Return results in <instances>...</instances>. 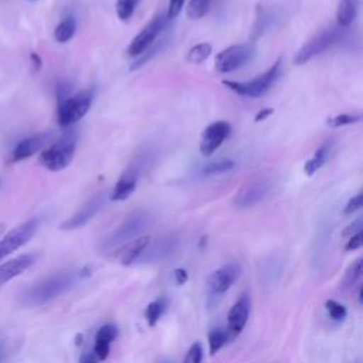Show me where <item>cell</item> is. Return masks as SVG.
<instances>
[{
    "instance_id": "cell-1",
    "label": "cell",
    "mask_w": 363,
    "mask_h": 363,
    "mask_svg": "<svg viewBox=\"0 0 363 363\" xmlns=\"http://www.w3.org/2000/svg\"><path fill=\"white\" fill-rule=\"evenodd\" d=\"M84 277L82 269L79 271H60L47 277L45 279L30 286L21 296V301L30 306H40L51 299L62 295L75 285L78 278Z\"/></svg>"
},
{
    "instance_id": "cell-2",
    "label": "cell",
    "mask_w": 363,
    "mask_h": 363,
    "mask_svg": "<svg viewBox=\"0 0 363 363\" xmlns=\"http://www.w3.org/2000/svg\"><path fill=\"white\" fill-rule=\"evenodd\" d=\"M75 143L77 138L74 133L64 135L60 140L54 142L40 153V164L51 172H60L65 169L72 162Z\"/></svg>"
},
{
    "instance_id": "cell-3",
    "label": "cell",
    "mask_w": 363,
    "mask_h": 363,
    "mask_svg": "<svg viewBox=\"0 0 363 363\" xmlns=\"http://www.w3.org/2000/svg\"><path fill=\"white\" fill-rule=\"evenodd\" d=\"M147 223H149V218L145 213H135L129 216L112 233H109L106 237L101 240L99 248L102 251H108V250L121 247L122 244L139 237V234L146 228Z\"/></svg>"
},
{
    "instance_id": "cell-4",
    "label": "cell",
    "mask_w": 363,
    "mask_h": 363,
    "mask_svg": "<svg viewBox=\"0 0 363 363\" xmlns=\"http://www.w3.org/2000/svg\"><path fill=\"white\" fill-rule=\"evenodd\" d=\"M279 74H281V60H277L264 74L255 77L251 81L238 82V81L224 79L223 85H225L228 89H231L238 95L258 98L272 86V84L277 81Z\"/></svg>"
},
{
    "instance_id": "cell-5",
    "label": "cell",
    "mask_w": 363,
    "mask_h": 363,
    "mask_svg": "<svg viewBox=\"0 0 363 363\" xmlns=\"http://www.w3.org/2000/svg\"><path fill=\"white\" fill-rule=\"evenodd\" d=\"M92 91L82 89L71 96L62 99L58 105L57 119L61 126H71L79 119H82L91 108L92 104Z\"/></svg>"
},
{
    "instance_id": "cell-6",
    "label": "cell",
    "mask_w": 363,
    "mask_h": 363,
    "mask_svg": "<svg viewBox=\"0 0 363 363\" xmlns=\"http://www.w3.org/2000/svg\"><path fill=\"white\" fill-rule=\"evenodd\" d=\"M255 55V45L250 43L244 44H234L223 51H220L216 55V69L218 72H231L241 67H244L247 62H250Z\"/></svg>"
},
{
    "instance_id": "cell-7",
    "label": "cell",
    "mask_w": 363,
    "mask_h": 363,
    "mask_svg": "<svg viewBox=\"0 0 363 363\" xmlns=\"http://www.w3.org/2000/svg\"><path fill=\"white\" fill-rule=\"evenodd\" d=\"M339 40V28L336 27H326L318 31L312 38H309L296 52L294 62L296 65L306 64L315 55L326 51Z\"/></svg>"
},
{
    "instance_id": "cell-8",
    "label": "cell",
    "mask_w": 363,
    "mask_h": 363,
    "mask_svg": "<svg viewBox=\"0 0 363 363\" xmlns=\"http://www.w3.org/2000/svg\"><path fill=\"white\" fill-rule=\"evenodd\" d=\"M37 227H38V220L33 218V220L23 223L21 225L13 228L11 231H9L0 240V259H3L4 257L10 255L16 250H18L24 244H27L35 234Z\"/></svg>"
},
{
    "instance_id": "cell-9",
    "label": "cell",
    "mask_w": 363,
    "mask_h": 363,
    "mask_svg": "<svg viewBox=\"0 0 363 363\" xmlns=\"http://www.w3.org/2000/svg\"><path fill=\"white\" fill-rule=\"evenodd\" d=\"M166 27V16H156L155 18H152L140 31L139 34H136L133 37V40L130 41L126 54L129 57H138L140 55L143 51H146L153 41L156 40V37L160 34V31Z\"/></svg>"
},
{
    "instance_id": "cell-10",
    "label": "cell",
    "mask_w": 363,
    "mask_h": 363,
    "mask_svg": "<svg viewBox=\"0 0 363 363\" xmlns=\"http://www.w3.org/2000/svg\"><path fill=\"white\" fill-rule=\"evenodd\" d=\"M231 133V125L225 121H216L210 123L201 133L200 139V153L203 156H211L221 143L230 136Z\"/></svg>"
},
{
    "instance_id": "cell-11",
    "label": "cell",
    "mask_w": 363,
    "mask_h": 363,
    "mask_svg": "<svg viewBox=\"0 0 363 363\" xmlns=\"http://www.w3.org/2000/svg\"><path fill=\"white\" fill-rule=\"evenodd\" d=\"M271 190V183L267 179H255L244 184L234 196V204L245 208L264 200Z\"/></svg>"
},
{
    "instance_id": "cell-12",
    "label": "cell",
    "mask_w": 363,
    "mask_h": 363,
    "mask_svg": "<svg viewBox=\"0 0 363 363\" xmlns=\"http://www.w3.org/2000/svg\"><path fill=\"white\" fill-rule=\"evenodd\" d=\"M104 201H105V193H98L96 196L89 199L72 217L65 220L60 225V228L69 231V230H77L85 225L101 210V207L104 206Z\"/></svg>"
},
{
    "instance_id": "cell-13",
    "label": "cell",
    "mask_w": 363,
    "mask_h": 363,
    "mask_svg": "<svg viewBox=\"0 0 363 363\" xmlns=\"http://www.w3.org/2000/svg\"><path fill=\"white\" fill-rule=\"evenodd\" d=\"M241 268L238 264L235 262H230L221 268H218L217 271H214L210 277H208V286L211 289L213 294H224L225 291H228L233 284L237 281V278L240 277Z\"/></svg>"
},
{
    "instance_id": "cell-14",
    "label": "cell",
    "mask_w": 363,
    "mask_h": 363,
    "mask_svg": "<svg viewBox=\"0 0 363 363\" xmlns=\"http://www.w3.org/2000/svg\"><path fill=\"white\" fill-rule=\"evenodd\" d=\"M150 242V238L147 235H140L136 237L125 244H122L113 254V257L118 259V262L121 265H130L135 261H138L142 255V252L145 251V248L147 247V244Z\"/></svg>"
},
{
    "instance_id": "cell-15",
    "label": "cell",
    "mask_w": 363,
    "mask_h": 363,
    "mask_svg": "<svg viewBox=\"0 0 363 363\" xmlns=\"http://www.w3.org/2000/svg\"><path fill=\"white\" fill-rule=\"evenodd\" d=\"M48 138H50L48 133H37V135L24 138L11 150L10 162H20V160H24V159L33 156L47 143Z\"/></svg>"
},
{
    "instance_id": "cell-16",
    "label": "cell",
    "mask_w": 363,
    "mask_h": 363,
    "mask_svg": "<svg viewBox=\"0 0 363 363\" xmlns=\"http://www.w3.org/2000/svg\"><path fill=\"white\" fill-rule=\"evenodd\" d=\"M176 244H177V238L174 235L160 237L153 244H150V242L147 244V247L145 248V251L142 252V255L138 261H143V262L160 261L173 251Z\"/></svg>"
},
{
    "instance_id": "cell-17",
    "label": "cell",
    "mask_w": 363,
    "mask_h": 363,
    "mask_svg": "<svg viewBox=\"0 0 363 363\" xmlns=\"http://www.w3.org/2000/svg\"><path fill=\"white\" fill-rule=\"evenodd\" d=\"M250 308H251V301L248 295H242L230 309L227 319H228V329L233 333V336H237L242 332L248 320Z\"/></svg>"
},
{
    "instance_id": "cell-18",
    "label": "cell",
    "mask_w": 363,
    "mask_h": 363,
    "mask_svg": "<svg viewBox=\"0 0 363 363\" xmlns=\"http://www.w3.org/2000/svg\"><path fill=\"white\" fill-rule=\"evenodd\" d=\"M35 262L34 254H21L17 258H13L0 265V286L7 284L10 279L21 275Z\"/></svg>"
},
{
    "instance_id": "cell-19",
    "label": "cell",
    "mask_w": 363,
    "mask_h": 363,
    "mask_svg": "<svg viewBox=\"0 0 363 363\" xmlns=\"http://www.w3.org/2000/svg\"><path fill=\"white\" fill-rule=\"evenodd\" d=\"M138 184V174L132 169H128L122 173L116 184L113 186V190L111 193V200L113 201H123L126 200L136 189Z\"/></svg>"
},
{
    "instance_id": "cell-20",
    "label": "cell",
    "mask_w": 363,
    "mask_h": 363,
    "mask_svg": "<svg viewBox=\"0 0 363 363\" xmlns=\"http://www.w3.org/2000/svg\"><path fill=\"white\" fill-rule=\"evenodd\" d=\"M329 152H330V145L329 143H323L320 147L316 149L315 155L305 162L303 166V172L306 173V176H313L328 160L329 157Z\"/></svg>"
},
{
    "instance_id": "cell-21",
    "label": "cell",
    "mask_w": 363,
    "mask_h": 363,
    "mask_svg": "<svg viewBox=\"0 0 363 363\" xmlns=\"http://www.w3.org/2000/svg\"><path fill=\"white\" fill-rule=\"evenodd\" d=\"M75 30H77V21L74 16H67L57 24L54 30V38L57 43H61V44L68 43L74 37Z\"/></svg>"
},
{
    "instance_id": "cell-22",
    "label": "cell",
    "mask_w": 363,
    "mask_h": 363,
    "mask_svg": "<svg viewBox=\"0 0 363 363\" xmlns=\"http://www.w3.org/2000/svg\"><path fill=\"white\" fill-rule=\"evenodd\" d=\"M167 299L164 296H160L159 299L150 302L147 306H146V311H145V316H146V322L150 328H153L159 319L162 318V315L166 312L167 309Z\"/></svg>"
},
{
    "instance_id": "cell-23",
    "label": "cell",
    "mask_w": 363,
    "mask_h": 363,
    "mask_svg": "<svg viewBox=\"0 0 363 363\" xmlns=\"http://www.w3.org/2000/svg\"><path fill=\"white\" fill-rule=\"evenodd\" d=\"M356 17V6L353 0H340L336 11V20L339 27H347Z\"/></svg>"
},
{
    "instance_id": "cell-24",
    "label": "cell",
    "mask_w": 363,
    "mask_h": 363,
    "mask_svg": "<svg viewBox=\"0 0 363 363\" xmlns=\"http://www.w3.org/2000/svg\"><path fill=\"white\" fill-rule=\"evenodd\" d=\"M119 330L118 326L113 323H106L101 326L95 335V345H102V346H109L111 343L118 337Z\"/></svg>"
},
{
    "instance_id": "cell-25",
    "label": "cell",
    "mask_w": 363,
    "mask_h": 363,
    "mask_svg": "<svg viewBox=\"0 0 363 363\" xmlns=\"http://www.w3.org/2000/svg\"><path fill=\"white\" fill-rule=\"evenodd\" d=\"M211 54V44L210 43H200L193 45L187 55L186 60L191 64H201L203 61H206L208 58V55Z\"/></svg>"
},
{
    "instance_id": "cell-26",
    "label": "cell",
    "mask_w": 363,
    "mask_h": 363,
    "mask_svg": "<svg viewBox=\"0 0 363 363\" xmlns=\"http://www.w3.org/2000/svg\"><path fill=\"white\" fill-rule=\"evenodd\" d=\"M207 339H208L210 354L213 356L225 345V342L228 340V333L224 329H221V328H216V329L208 332Z\"/></svg>"
},
{
    "instance_id": "cell-27",
    "label": "cell",
    "mask_w": 363,
    "mask_h": 363,
    "mask_svg": "<svg viewBox=\"0 0 363 363\" xmlns=\"http://www.w3.org/2000/svg\"><path fill=\"white\" fill-rule=\"evenodd\" d=\"M213 0H190L187 4V16L193 20H199L207 14Z\"/></svg>"
},
{
    "instance_id": "cell-28",
    "label": "cell",
    "mask_w": 363,
    "mask_h": 363,
    "mask_svg": "<svg viewBox=\"0 0 363 363\" xmlns=\"http://www.w3.org/2000/svg\"><path fill=\"white\" fill-rule=\"evenodd\" d=\"M362 272H363V259L362 258H357L354 262H352L349 265V268L346 269L345 272V278H343V286L345 288H350L353 286L359 278L362 277Z\"/></svg>"
},
{
    "instance_id": "cell-29",
    "label": "cell",
    "mask_w": 363,
    "mask_h": 363,
    "mask_svg": "<svg viewBox=\"0 0 363 363\" xmlns=\"http://www.w3.org/2000/svg\"><path fill=\"white\" fill-rule=\"evenodd\" d=\"M235 162L231 160V159H223V160H218V162H213V163H208L203 167L201 173L203 174H217V173H224V172H228L234 167Z\"/></svg>"
},
{
    "instance_id": "cell-30",
    "label": "cell",
    "mask_w": 363,
    "mask_h": 363,
    "mask_svg": "<svg viewBox=\"0 0 363 363\" xmlns=\"http://www.w3.org/2000/svg\"><path fill=\"white\" fill-rule=\"evenodd\" d=\"M362 121L360 115H350V113H342V115H336L332 118H328L326 123L330 128H340L345 125H352V123H357Z\"/></svg>"
},
{
    "instance_id": "cell-31",
    "label": "cell",
    "mask_w": 363,
    "mask_h": 363,
    "mask_svg": "<svg viewBox=\"0 0 363 363\" xmlns=\"http://www.w3.org/2000/svg\"><path fill=\"white\" fill-rule=\"evenodd\" d=\"M139 0H116V14L121 20H128L133 14Z\"/></svg>"
},
{
    "instance_id": "cell-32",
    "label": "cell",
    "mask_w": 363,
    "mask_h": 363,
    "mask_svg": "<svg viewBox=\"0 0 363 363\" xmlns=\"http://www.w3.org/2000/svg\"><path fill=\"white\" fill-rule=\"evenodd\" d=\"M325 309L328 311L329 316H330L333 320H343V319L346 318V315H347L346 308H345L342 303L336 302L335 299H328V301L325 302Z\"/></svg>"
},
{
    "instance_id": "cell-33",
    "label": "cell",
    "mask_w": 363,
    "mask_h": 363,
    "mask_svg": "<svg viewBox=\"0 0 363 363\" xmlns=\"http://www.w3.org/2000/svg\"><path fill=\"white\" fill-rule=\"evenodd\" d=\"M201 359H203V347L200 342H196L190 346L183 363H201Z\"/></svg>"
},
{
    "instance_id": "cell-34",
    "label": "cell",
    "mask_w": 363,
    "mask_h": 363,
    "mask_svg": "<svg viewBox=\"0 0 363 363\" xmlns=\"http://www.w3.org/2000/svg\"><path fill=\"white\" fill-rule=\"evenodd\" d=\"M362 206H363V194H362V193H359V194L353 196L352 199H349L347 204L345 206L343 213H345V214H352V213H354V211L360 210V208H362Z\"/></svg>"
},
{
    "instance_id": "cell-35",
    "label": "cell",
    "mask_w": 363,
    "mask_h": 363,
    "mask_svg": "<svg viewBox=\"0 0 363 363\" xmlns=\"http://www.w3.org/2000/svg\"><path fill=\"white\" fill-rule=\"evenodd\" d=\"M362 227H363V218L359 217V218H356L354 221H352L347 227H345V230L342 231V235H343V237L354 235V234H357V233L362 231Z\"/></svg>"
},
{
    "instance_id": "cell-36",
    "label": "cell",
    "mask_w": 363,
    "mask_h": 363,
    "mask_svg": "<svg viewBox=\"0 0 363 363\" xmlns=\"http://www.w3.org/2000/svg\"><path fill=\"white\" fill-rule=\"evenodd\" d=\"M183 4H184V0H169V7H167L166 18L172 20V18L177 17V16H179V13L182 11Z\"/></svg>"
},
{
    "instance_id": "cell-37",
    "label": "cell",
    "mask_w": 363,
    "mask_h": 363,
    "mask_svg": "<svg viewBox=\"0 0 363 363\" xmlns=\"http://www.w3.org/2000/svg\"><path fill=\"white\" fill-rule=\"evenodd\" d=\"M362 244H363V233L360 231V233H357V234L349 237V240H347L345 248H346V251H353V250L360 248Z\"/></svg>"
},
{
    "instance_id": "cell-38",
    "label": "cell",
    "mask_w": 363,
    "mask_h": 363,
    "mask_svg": "<svg viewBox=\"0 0 363 363\" xmlns=\"http://www.w3.org/2000/svg\"><path fill=\"white\" fill-rule=\"evenodd\" d=\"M173 275H174V281L177 285H183L187 282L189 279V275H187V271L184 268H176L173 271Z\"/></svg>"
},
{
    "instance_id": "cell-39",
    "label": "cell",
    "mask_w": 363,
    "mask_h": 363,
    "mask_svg": "<svg viewBox=\"0 0 363 363\" xmlns=\"http://www.w3.org/2000/svg\"><path fill=\"white\" fill-rule=\"evenodd\" d=\"M274 113V109L272 108H262L261 111H258V113L255 115V118H254V121L255 122H261V121H265L269 115H272Z\"/></svg>"
},
{
    "instance_id": "cell-40",
    "label": "cell",
    "mask_w": 363,
    "mask_h": 363,
    "mask_svg": "<svg viewBox=\"0 0 363 363\" xmlns=\"http://www.w3.org/2000/svg\"><path fill=\"white\" fill-rule=\"evenodd\" d=\"M79 363H98V359H96V356L94 353L85 352V353L81 354Z\"/></svg>"
},
{
    "instance_id": "cell-41",
    "label": "cell",
    "mask_w": 363,
    "mask_h": 363,
    "mask_svg": "<svg viewBox=\"0 0 363 363\" xmlns=\"http://www.w3.org/2000/svg\"><path fill=\"white\" fill-rule=\"evenodd\" d=\"M30 58H31V61H33V65H34V71H40V68H41V65H43L41 57H40L38 54H35V52H31Z\"/></svg>"
},
{
    "instance_id": "cell-42",
    "label": "cell",
    "mask_w": 363,
    "mask_h": 363,
    "mask_svg": "<svg viewBox=\"0 0 363 363\" xmlns=\"http://www.w3.org/2000/svg\"><path fill=\"white\" fill-rule=\"evenodd\" d=\"M359 303H363V288L359 289Z\"/></svg>"
},
{
    "instance_id": "cell-43",
    "label": "cell",
    "mask_w": 363,
    "mask_h": 363,
    "mask_svg": "<svg viewBox=\"0 0 363 363\" xmlns=\"http://www.w3.org/2000/svg\"><path fill=\"white\" fill-rule=\"evenodd\" d=\"M159 363H174V362H172V360H162V362H159Z\"/></svg>"
},
{
    "instance_id": "cell-44",
    "label": "cell",
    "mask_w": 363,
    "mask_h": 363,
    "mask_svg": "<svg viewBox=\"0 0 363 363\" xmlns=\"http://www.w3.org/2000/svg\"><path fill=\"white\" fill-rule=\"evenodd\" d=\"M0 354H1V350H0Z\"/></svg>"
},
{
    "instance_id": "cell-45",
    "label": "cell",
    "mask_w": 363,
    "mask_h": 363,
    "mask_svg": "<svg viewBox=\"0 0 363 363\" xmlns=\"http://www.w3.org/2000/svg\"><path fill=\"white\" fill-rule=\"evenodd\" d=\"M31 1H35V0H31Z\"/></svg>"
}]
</instances>
